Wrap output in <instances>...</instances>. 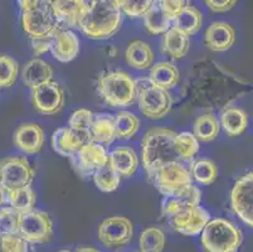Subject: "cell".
Masks as SVG:
<instances>
[{"label": "cell", "mask_w": 253, "mask_h": 252, "mask_svg": "<svg viewBox=\"0 0 253 252\" xmlns=\"http://www.w3.org/2000/svg\"><path fill=\"white\" fill-rule=\"evenodd\" d=\"M159 1L174 19L183 9L190 5V0H159Z\"/></svg>", "instance_id": "cell-41"}, {"label": "cell", "mask_w": 253, "mask_h": 252, "mask_svg": "<svg viewBox=\"0 0 253 252\" xmlns=\"http://www.w3.org/2000/svg\"><path fill=\"white\" fill-rule=\"evenodd\" d=\"M0 249L3 252H36L33 244L19 233L0 237Z\"/></svg>", "instance_id": "cell-37"}, {"label": "cell", "mask_w": 253, "mask_h": 252, "mask_svg": "<svg viewBox=\"0 0 253 252\" xmlns=\"http://www.w3.org/2000/svg\"><path fill=\"white\" fill-rule=\"evenodd\" d=\"M42 0H18V4H19V9L22 11L31 10V9L37 8L38 5H41Z\"/></svg>", "instance_id": "cell-44"}, {"label": "cell", "mask_w": 253, "mask_h": 252, "mask_svg": "<svg viewBox=\"0 0 253 252\" xmlns=\"http://www.w3.org/2000/svg\"><path fill=\"white\" fill-rule=\"evenodd\" d=\"M22 25L27 34L33 39L50 38L63 27L53 15L44 0L37 8L22 11Z\"/></svg>", "instance_id": "cell-6"}, {"label": "cell", "mask_w": 253, "mask_h": 252, "mask_svg": "<svg viewBox=\"0 0 253 252\" xmlns=\"http://www.w3.org/2000/svg\"><path fill=\"white\" fill-rule=\"evenodd\" d=\"M8 200L11 208L18 213H27L34 209L36 204V193L31 186H25L22 188L11 189L6 192Z\"/></svg>", "instance_id": "cell-30"}, {"label": "cell", "mask_w": 253, "mask_h": 252, "mask_svg": "<svg viewBox=\"0 0 253 252\" xmlns=\"http://www.w3.org/2000/svg\"><path fill=\"white\" fill-rule=\"evenodd\" d=\"M158 188V191L165 196L170 197L183 187L192 184V173L186 169L183 163H169L159 168L153 175L149 177Z\"/></svg>", "instance_id": "cell-7"}, {"label": "cell", "mask_w": 253, "mask_h": 252, "mask_svg": "<svg viewBox=\"0 0 253 252\" xmlns=\"http://www.w3.org/2000/svg\"><path fill=\"white\" fill-rule=\"evenodd\" d=\"M92 178H93L95 186L105 193H111L116 191L121 182V175L112 168L109 160L92 174Z\"/></svg>", "instance_id": "cell-32"}, {"label": "cell", "mask_w": 253, "mask_h": 252, "mask_svg": "<svg viewBox=\"0 0 253 252\" xmlns=\"http://www.w3.org/2000/svg\"><path fill=\"white\" fill-rule=\"evenodd\" d=\"M22 80L27 87H34L53 80V69L42 58H33L25 63L22 71Z\"/></svg>", "instance_id": "cell-21"}, {"label": "cell", "mask_w": 253, "mask_h": 252, "mask_svg": "<svg viewBox=\"0 0 253 252\" xmlns=\"http://www.w3.org/2000/svg\"><path fill=\"white\" fill-rule=\"evenodd\" d=\"M220 124L229 136H239L248 125V115L239 107H227L220 115Z\"/></svg>", "instance_id": "cell-28"}, {"label": "cell", "mask_w": 253, "mask_h": 252, "mask_svg": "<svg viewBox=\"0 0 253 252\" xmlns=\"http://www.w3.org/2000/svg\"><path fill=\"white\" fill-rule=\"evenodd\" d=\"M92 121H93V114L87 108H80V110L75 111L71 115L70 120H68V125L71 129H76V130H84L89 131L92 126Z\"/></svg>", "instance_id": "cell-40"}, {"label": "cell", "mask_w": 253, "mask_h": 252, "mask_svg": "<svg viewBox=\"0 0 253 252\" xmlns=\"http://www.w3.org/2000/svg\"><path fill=\"white\" fill-rule=\"evenodd\" d=\"M32 39V48L36 55H42L49 50V38L44 39Z\"/></svg>", "instance_id": "cell-43"}, {"label": "cell", "mask_w": 253, "mask_h": 252, "mask_svg": "<svg viewBox=\"0 0 253 252\" xmlns=\"http://www.w3.org/2000/svg\"><path fill=\"white\" fill-rule=\"evenodd\" d=\"M170 225L176 232L184 236H195L202 233L206 225L211 221V214L203 207L186 208L178 213L168 217Z\"/></svg>", "instance_id": "cell-13"}, {"label": "cell", "mask_w": 253, "mask_h": 252, "mask_svg": "<svg viewBox=\"0 0 253 252\" xmlns=\"http://www.w3.org/2000/svg\"><path fill=\"white\" fill-rule=\"evenodd\" d=\"M136 252H142V251H136Z\"/></svg>", "instance_id": "cell-48"}, {"label": "cell", "mask_w": 253, "mask_h": 252, "mask_svg": "<svg viewBox=\"0 0 253 252\" xmlns=\"http://www.w3.org/2000/svg\"><path fill=\"white\" fill-rule=\"evenodd\" d=\"M236 42V31L225 22H213L204 33V43L213 52H225L231 50Z\"/></svg>", "instance_id": "cell-19"}, {"label": "cell", "mask_w": 253, "mask_h": 252, "mask_svg": "<svg viewBox=\"0 0 253 252\" xmlns=\"http://www.w3.org/2000/svg\"><path fill=\"white\" fill-rule=\"evenodd\" d=\"M125 58L128 66L139 71H145L151 68L154 64V50L146 42L134 41L128 45Z\"/></svg>", "instance_id": "cell-25"}, {"label": "cell", "mask_w": 253, "mask_h": 252, "mask_svg": "<svg viewBox=\"0 0 253 252\" xmlns=\"http://www.w3.org/2000/svg\"><path fill=\"white\" fill-rule=\"evenodd\" d=\"M220 130L219 121L213 114H204L198 117L194 122V134L198 142H213Z\"/></svg>", "instance_id": "cell-31"}, {"label": "cell", "mask_w": 253, "mask_h": 252, "mask_svg": "<svg viewBox=\"0 0 253 252\" xmlns=\"http://www.w3.org/2000/svg\"><path fill=\"white\" fill-rule=\"evenodd\" d=\"M202 200L201 189L195 187L194 184H188L183 187L170 197H165L163 202V212L167 217L172 216L178 212L199 205Z\"/></svg>", "instance_id": "cell-18"}, {"label": "cell", "mask_w": 253, "mask_h": 252, "mask_svg": "<svg viewBox=\"0 0 253 252\" xmlns=\"http://www.w3.org/2000/svg\"><path fill=\"white\" fill-rule=\"evenodd\" d=\"M18 226H19V213L11 207L1 208L0 209V237L18 233Z\"/></svg>", "instance_id": "cell-39"}, {"label": "cell", "mask_w": 253, "mask_h": 252, "mask_svg": "<svg viewBox=\"0 0 253 252\" xmlns=\"http://www.w3.org/2000/svg\"><path fill=\"white\" fill-rule=\"evenodd\" d=\"M123 13L130 18L144 17L148 13L154 0H116Z\"/></svg>", "instance_id": "cell-38"}, {"label": "cell", "mask_w": 253, "mask_h": 252, "mask_svg": "<svg viewBox=\"0 0 253 252\" xmlns=\"http://www.w3.org/2000/svg\"><path fill=\"white\" fill-rule=\"evenodd\" d=\"M76 252H100L97 249H93V247H81L78 249Z\"/></svg>", "instance_id": "cell-46"}, {"label": "cell", "mask_w": 253, "mask_h": 252, "mask_svg": "<svg viewBox=\"0 0 253 252\" xmlns=\"http://www.w3.org/2000/svg\"><path fill=\"white\" fill-rule=\"evenodd\" d=\"M193 179H195L198 183L209 186L217 179L218 177V168L214 161L209 159H199L195 163H193L190 168Z\"/></svg>", "instance_id": "cell-34"}, {"label": "cell", "mask_w": 253, "mask_h": 252, "mask_svg": "<svg viewBox=\"0 0 253 252\" xmlns=\"http://www.w3.org/2000/svg\"><path fill=\"white\" fill-rule=\"evenodd\" d=\"M97 90L107 105L126 107L137 97L136 81L124 71H110L98 77Z\"/></svg>", "instance_id": "cell-3"}, {"label": "cell", "mask_w": 253, "mask_h": 252, "mask_svg": "<svg viewBox=\"0 0 253 252\" xmlns=\"http://www.w3.org/2000/svg\"><path fill=\"white\" fill-rule=\"evenodd\" d=\"M123 10L116 0H86V11L80 29L91 39H109L120 31Z\"/></svg>", "instance_id": "cell-2"}, {"label": "cell", "mask_w": 253, "mask_h": 252, "mask_svg": "<svg viewBox=\"0 0 253 252\" xmlns=\"http://www.w3.org/2000/svg\"><path fill=\"white\" fill-rule=\"evenodd\" d=\"M137 101L141 114L150 120H160L170 112L172 97L168 90L155 86L150 81H144L137 86Z\"/></svg>", "instance_id": "cell-5"}, {"label": "cell", "mask_w": 253, "mask_h": 252, "mask_svg": "<svg viewBox=\"0 0 253 252\" xmlns=\"http://www.w3.org/2000/svg\"><path fill=\"white\" fill-rule=\"evenodd\" d=\"M140 126V120L128 111H121L115 117V129L116 138L127 140L137 133Z\"/></svg>", "instance_id": "cell-33"}, {"label": "cell", "mask_w": 253, "mask_h": 252, "mask_svg": "<svg viewBox=\"0 0 253 252\" xmlns=\"http://www.w3.org/2000/svg\"><path fill=\"white\" fill-rule=\"evenodd\" d=\"M19 73V64L9 55L0 54V87H10Z\"/></svg>", "instance_id": "cell-36"}, {"label": "cell", "mask_w": 253, "mask_h": 252, "mask_svg": "<svg viewBox=\"0 0 253 252\" xmlns=\"http://www.w3.org/2000/svg\"><path fill=\"white\" fill-rule=\"evenodd\" d=\"M92 142L98 144L110 145L116 139V129H115V117L107 114L96 115L93 116L91 126Z\"/></svg>", "instance_id": "cell-27"}, {"label": "cell", "mask_w": 253, "mask_h": 252, "mask_svg": "<svg viewBox=\"0 0 253 252\" xmlns=\"http://www.w3.org/2000/svg\"><path fill=\"white\" fill-rule=\"evenodd\" d=\"M174 18L164 9L159 0H154L153 5L144 15V24L153 36H160L172 27Z\"/></svg>", "instance_id": "cell-22"}, {"label": "cell", "mask_w": 253, "mask_h": 252, "mask_svg": "<svg viewBox=\"0 0 253 252\" xmlns=\"http://www.w3.org/2000/svg\"><path fill=\"white\" fill-rule=\"evenodd\" d=\"M32 103L39 114L54 115L64 105V92L58 83L48 81L32 90Z\"/></svg>", "instance_id": "cell-12"}, {"label": "cell", "mask_w": 253, "mask_h": 252, "mask_svg": "<svg viewBox=\"0 0 253 252\" xmlns=\"http://www.w3.org/2000/svg\"><path fill=\"white\" fill-rule=\"evenodd\" d=\"M97 236L98 241L107 249L123 247L134 237V226L126 217L112 216L101 222Z\"/></svg>", "instance_id": "cell-8"}, {"label": "cell", "mask_w": 253, "mask_h": 252, "mask_svg": "<svg viewBox=\"0 0 253 252\" xmlns=\"http://www.w3.org/2000/svg\"><path fill=\"white\" fill-rule=\"evenodd\" d=\"M70 159L80 174L92 175L98 168L105 165L106 161L109 160V155L101 144L89 142L71 155Z\"/></svg>", "instance_id": "cell-14"}, {"label": "cell", "mask_w": 253, "mask_h": 252, "mask_svg": "<svg viewBox=\"0 0 253 252\" xmlns=\"http://www.w3.org/2000/svg\"><path fill=\"white\" fill-rule=\"evenodd\" d=\"M179 77V69L171 62H158L151 66L148 80L155 86L169 91L176 86Z\"/></svg>", "instance_id": "cell-26"}, {"label": "cell", "mask_w": 253, "mask_h": 252, "mask_svg": "<svg viewBox=\"0 0 253 252\" xmlns=\"http://www.w3.org/2000/svg\"><path fill=\"white\" fill-rule=\"evenodd\" d=\"M142 165L148 177L169 163H189L181 148L180 134L167 128H154L141 140Z\"/></svg>", "instance_id": "cell-1"}, {"label": "cell", "mask_w": 253, "mask_h": 252, "mask_svg": "<svg viewBox=\"0 0 253 252\" xmlns=\"http://www.w3.org/2000/svg\"><path fill=\"white\" fill-rule=\"evenodd\" d=\"M232 211L248 227L253 228V172L242 175L231 191Z\"/></svg>", "instance_id": "cell-10"}, {"label": "cell", "mask_w": 253, "mask_h": 252, "mask_svg": "<svg viewBox=\"0 0 253 252\" xmlns=\"http://www.w3.org/2000/svg\"><path fill=\"white\" fill-rule=\"evenodd\" d=\"M5 189H4L3 184H1V182H0V205L3 204L4 202V197H5Z\"/></svg>", "instance_id": "cell-45"}, {"label": "cell", "mask_w": 253, "mask_h": 252, "mask_svg": "<svg viewBox=\"0 0 253 252\" xmlns=\"http://www.w3.org/2000/svg\"><path fill=\"white\" fill-rule=\"evenodd\" d=\"M201 244L207 252H237L243 244V232L228 219H211L202 231Z\"/></svg>", "instance_id": "cell-4"}, {"label": "cell", "mask_w": 253, "mask_h": 252, "mask_svg": "<svg viewBox=\"0 0 253 252\" xmlns=\"http://www.w3.org/2000/svg\"><path fill=\"white\" fill-rule=\"evenodd\" d=\"M89 142H92L91 131L63 128L57 129L52 135V147L54 151L68 158Z\"/></svg>", "instance_id": "cell-15"}, {"label": "cell", "mask_w": 253, "mask_h": 252, "mask_svg": "<svg viewBox=\"0 0 253 252\" xmlns=\"http://www.w3.org/2000/svg\"><path fill=\"white\" fill-rule=\"evenodd\" d=\"M189 36L179 31L175 27L170 28L169 31L165 32L164 37H163V50L174 59L184 58L189 52Z\"/></svg>", "instance_id": "cell-23"}, {"label": "cell", "mask_w": 253, "mask_h": 252, "mask_svg": "<svg viewBox=\"0 0 253 252\" xmlns=\"http://www.w3.org/2000/svg\"><path fill=\"white\" fill-rule=\"evenodd\" d=\"M202 25H203V15L197 8L192 5H188L185 9H183L172 23V27L178 28L179 31L188 34L189 37L197 33Z\"/></svg>", "instance_id": "cell-29"}, {"label": "cell", "mask_w": 253, "mask_h": 252, "mask_svg": "<svg viewBox=\"0 0 253 252\" xmlns=\"http://www.w3.org/2000/svg\"><path fill=\"white\" fill-rule=\"evenodd\" d=\"M109 161L121 177H132L139 166L136 152L127 147L116 148L109 155Z\"/></svg>", "instance_id": "cell-24"}, {"label": "cell", "mask_w": 253, "mask_h": 252, "mask_svg": "<svg viewBox=\"0 0 253 252\" xmlns=\"http://www.w3.org/2000/svg\"><path fill=\"white\" fill-rule=\"evenodd\" d=\"M58 252H71V251H68V250H62V251H58Z\"/></svg>", "instance_id": "cell-47"}, {"label": "cell", "mask_w": 253, "mask_h": 252, "mask_svg": "<svg viewBox=\"0 0 253 252\" xmlns=\"http://www.w3.org/2000/svg\"><path fill=\"white\" fill-rule=\"evenodd\" d=\"M61 24L78 28L86 11V0H44Z\"/></svg>", "instance_id": "cell-16"}, {"label": "cell", "mask_w": 253, "mask_h": 252, "mask_svg": "<svg viewBox=\"0 0 253 252\" xmlns=\"http://www.w3.org/2000/svg\"><path fill=\"white\" fill-rule=\"evenodd\" d=\"M18 233L32 244H45L53 237V227L47 212L31 211L19 214Z\"/></svg>", "instance_id": "cell-9"}, {"label": "cell", "mask_w": 253, "mask_h": 252, "mask_svg": "<svg viewBox=\"0 0 253 252\" xmlns=\"http://www.w3.org/2000/svg\"><path fill=\"white\" fill-rule=\"evenodd\" d=\"M49 52L57 61L67 63L80 53V39L70 29H59L49 38Z\"/></svg>", "instance_id": "cell-17"}, {"label": "cell", "mask_w": 253, "mask_h": 252, "mask_svg": "<svg viewBox=\"0 0 253 252\" xmlns=\"http://www.w3.org/2000/svg\"><path fill=\"white\" fill-rule=\"evenodd\" d=\"M36 172L25 158H8L0 164V182L6 192L31 186Z\"/></svg>", "instance_id": "cell-11"}, {"label": "cell", "mask_w": 253, "mask_h": 252, "mask_svg": "<svg viewBox=\"0 0 253 252\" xmlns=\"http://www.w3.org/2000/svg\"><path fill=\"white\" fill-rule=\"evenodd\" d=\"M140 251L162 252L165 246V235L160 228L149 227L140 235Z\"/></svg>", "instance_id": "cell-35"}, {"label": "cell", "mask_w": 253, "mask_h": 252, "mask_svg": "<svg viewBox=\"0 0 253 252\" xmlns=\"http://www.w3.org/2000/svg\"><path fill=\"white\" fill-rule=\"evenodd\" d=\"M14 145L27 154H37L44 145V131L38 124L27 122L20 125L14 134Z\"/></svg>", "instance_id": "cell-20"}, {"label": "cell", "mask_w": 253, "mask_h": 252, "mask_svg": "<svg viewBox=\"0 0 253 252\" xmlns=\"http://www.w3.org/2000/svg\"><path fill=\"white\" fill-rule=\"evenodd\" d=\"M209 9L214 13H225L236 5L237 0H204Z\"/></svg>", "instance_id": "cell-42"}]
</instances>
